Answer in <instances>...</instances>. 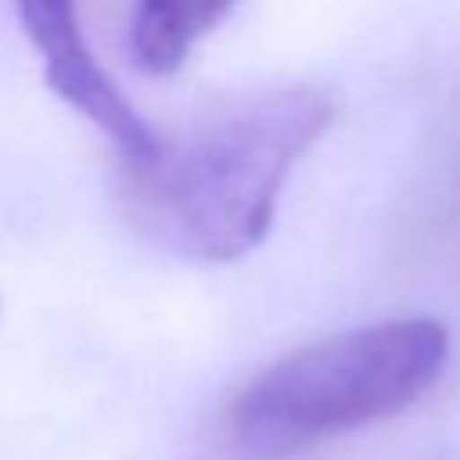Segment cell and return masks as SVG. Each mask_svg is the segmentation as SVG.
Masks as SVG:
<instances>
[{"mask_svg": "<svg viewBox=\"0 0 460 460\" xmlns=\"http://www.w3.org/2000/svg\"><path fill=\"white\" fill-rule=\"evenodd\" d=\"M237 0H137L129 43L140 68L155 75L176 72L194 43L208 36Z\"/></svg>", "mask_w": 460, "mask_h": 460, "instance_id": "cell-4", "label": "cell"}, {"mask_svg": "<svg viewBox=\"0 0 460 460\" xmlns=\"http://www.w3.org/2000/svg\"><path fill=\"white\" fill-rule=\"evenodd\" d=\"M449 334L406 316L313 341L248 381L219 420L223 460H291L417 402L442 374Z\"/></svg>", "mask_w": 460, "mask_h": 460, "instance_id": "cell-2", "label": "cell"}, {"mask_svg": "<svg viewBox=\"0 0 460 460\" xmlns=\"http://www.w3.org/2000/svg\"><path fill=\"white\" fill-rule=\"evenodd\" d=\"M331 101L309 86H284L230 101L183 137L129 165V212L162 248L234 262L273 226L277 198L295 162L327 133Z\"/></svg>", "mask_w": 460, "mask_h": 460, "instance_id": "cell-1", "label": "cell"}, {"mask_svg": "<svg viewBox=\"0 0 460 460\" xmlns=\"http://www.w3.org/2000/svg\"><path fill=\"white\" fill-rule=\"evenodd\" d=\"M18 14L25 36L43 58L47 86L79 115H86L97 129H104L122 151L126 165L147 162L158 151L162 137L137 115V108L122 97L104 65L86 47L75 0H18Z\"/></svg>", "mask_w": 460, "mask_h": 460, "instance_id": "cell-3", "label": "cell"}]
</instances>
